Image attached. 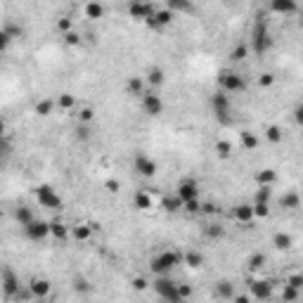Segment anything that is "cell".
I'll return each mask as SVG.
<instances>
[{
	"label": "cell",
	"instance_id": "d4e9b609",
	"mask_svg": "<svg viewBox=\"0 0 303 303\" xmlns=\"http://www.w3.org/2000/svg\"><path fill=\"white\" fill-rule=\"evenodd\" d=\"M277 180V173L273 168H261V171L256 173V183L258 185H265V187H273Z\"/></svg>",
	"mask_w": 303,
	"mask_h": 303
},
{
	"label": "cell",
	"instance_id": "cb8c5ba5",
	"mask_svg": "<svg viewBox=\"0 0 303 303\" xmlns=\"http://www.w3.org/2000/svg\"><path fill=\"white\" fill-rule=\"evenodd\" d=\"M14 218H17V223L22 225V227H27V225H31L36 220V216H33V211H31L28 206H19V209L14 211Z\"/></svg>",
	"mask_w": 303,
	"mask_h": 303
},
{
	"label": "cell",
	"instance_id": "7dc6e473",
	"mask_svg": "<svg viewBox=\"0 0 303 303\" xmlns=\"http://www.w3.org/2000/svg\"><path fill=\"white\" fill-rule=\"evenodd\" d=\"M284 284H291V287H296V289H303V275L301 273H291V275L284 279Z\"/></svg>",
	"mask_w": 303,
	"mask_h": 303
},
{
	"label": "cell",
	"instance_id": "8d00e7d4",
	"mask_svg": "<svg viewBox=\"0 0 303 303\" xmlns=\"http://www.w3.org/2000/svg\"><path fill=\"white\" fill-rule=\"evenodd\" d=\"M263 265H265V253H253V256H249V261H247V268H249L251 273H258Z\"/></svg>",
	"mask_w": 303,
	"mask_h": 303
},
{
	"label": "cell",
	"instance_id": "5bb4252c",
	"mask_svg": "<svg viewBox=\"0 0 303 303\" xmlns=\"http://www.w3.org/2000/svg\"><path fill=\"white\" fill-rule=\"evenodd\" d=\"M142 109H145V114H149V116H159L164 111V102H161V97L154 95V92H145L142 95Z\"/></svg>",
	"mask_w": 303,
	"mask_h": 303
},
{
	"label": "cell",
	"instance_id": "4316f807",
	"mask_svg": "<svg viewBox=\"0 0 303 303\" xmlns=\"http://www.w3.org/2000/svg\"><path fill=\"white\" fill-rule=\"evenodd\" d=\"M216 294H218L220 299H227V301H232V299H235V287H232V282H227V279H220V282L216 284Z\"/></svg>",
	"mask_w": 303,
	"mask_h": 303
},
{
	"label": "cell",
	"instance_id": "680465c9",
	"mask_svg": "<svg viewBox=\"0 0 303 303\" xmlns=\"http://www.w3.org/2000/svg\"><path fill=\"white\" fill-rule=\"evenodd\" d=\"M10 40H12V36H7V33L2 31V33H0V48H2V50H7V45H10Z\"/></svg>",
	"mask_w": 303,
	"mask_h": 303
},
{
	"label": "cell",
	"instance_id": "4dcf8cb0",
	"mask_svg": "<svg viewBox=\"0 0 303 303\" xmlns=\"http://www.w3.org/2000/svg\"><path fill=\"white\" fill-rule=\"evenodd\" d=\"M126 88H128V92H131V95H135V97H142V95H145V81L138 79V76H131Z\"/></svg>",
	"mask_w": 303,
	"mask_h": 303
},
{
	"label": "cell",
	"instance_id": "6da1fadb",
	"mask_svg": "<svg viewBox=\"0 0 303 303\" xmlns=\"http://www.w3.org/2000/svg\"><path fill=\"white\" fill-rule=\"evenodd\" d=\"M270 48H273V38H270L268 24L263 22V17H258V22L253 27V36H251V50L256 55H265Z\"/></svg>",
	"mask_w": 303,
	"mask_h": 303
},
{
	"label": "cell",
	"instance_id": "277c9868",
	"mask_svg": "<svg viewBox=\"0 0 303 303\" xmlns=\"http://www.w3.org/2000/svg\"><path fill=\"white\" fill-rule=\"evenodd\" d=\"M211 107H213V114H216V119L220 121L223 126H230V111H232V107H230V97H227V92L225 90H218L216 95L211 97Z\"/></svg>",
	"mask_w": 303,
	"mask_h": 303
},
{
	"label": "cell",
	"instance_id": "7a4b0ae2",
	"mask_svg": "<svg viewBox=\"0 0 303 303\" xmlns=\"http://www.w3.org/2000/svg\"><path fill=\"white\" fill-rule=\"evenodd\" d=\"M180 261H183V256L178 253V251H161L159 256H154L152 258V273L154 275H168L175 265H180Z\"/></svg>",
	"mask_w": 303,
	"mask_h": 303
},
{
	"label": "cell",
	"instance_id": "836d02e7",
	"mask_svg": "<svg viewBox=\"0 0 303 303\" xmlns=\"http://www.w3.org/2000/svg\"><path fill=\"white\" fill-rule=\"evenodd\" d=\"M53 109H55L53 100H40V102H36V105H33V111H36L38 116H43V119H45V116H50V114H53Z\"/></svg>",
	"mask_w": 303,
	"mask_h": 303
},
{
	"label": "cell",
	"instance_id": "52a82bcc",
	"mask_svg": "<svg viewBox=\"0 0 303 303\" xmlns=\"http://www.w3.org/2000/svg\"><path fill=\"white\" fill-rule=\"evenodd\" d=\"M157 168V161L147 154H135V159H133V171H138V175H142V178H154Z\"/></svg>",
	"mask_w": 303,
	"mask_h": 303
},
{
	"label": "cell",
	"instance_id": "7bdbcfd3",
	"mask_svg": "<svg viewBox=\"0 0 303 303\" xmlns=\"http://www.w3.org/2000/svg\"><path fill=\"white\" fill-rule=\"evenodd\" d=\"M62 38H64V45H69V48H76V45H81L79 31H69V33H62Z\"/></svg>",
	"mask_w": 303,
	"mask_h": 303
},
{
	"label": "cell",
	"instance_id": "c3c4849f",
	"mask_svg": "<svg viewBox=\"0 0 303 303\" xmlns=\"http://www.w3.org/2000/svg\"><path fill=\"white\" fill-rule=\"evenodd\" d=\"M273 83H275V74H270V71H265L258 76V85L261 88H273Z\"/></svg>",
	"mask_w": 303,
	"mask_h": 303
},
{
	"label": "cell",
	"instance_id": "83f0119b",
	"mask_svg": "<svg viewBox=\"0 0 303 303\" xmlns=\"http://www.w3.org/2000/svg\"><path fill=\"white\" fill-rule=\"evenodd\" d=\"M164 81H166V76H164V69H159V66H152V69L147 71V83H149L152 88H159V85H164Z\"/></svg>",
	"mask_w": 303,
	"mask_h": 303
},
{
	"label": "cell",
	"instance_id": "11a10c76",
	"mask_svg": "<svg viewBox=\"0 0 303 303\" xmlns=\"http://www.w3.org/2000/svg\"><path fill=\"white\" fill-rule=\"evenodd\" d=\"M294 121H296V126H301L303 128V102L301 105H296V109H294Z\"/></svg>",
	"mask_w": 303,
	"mask_h": 303
},
{
	"label": "cell",
	"instance_id": "d590c367",
	"mask_svg": "<svg viewBox=\"0 0 303 303\" xmlns=\"http://www.w3.org/2000/svg\"><path fill=\"white\" fill-rule=\"evenodd\" d=\"M183 261L190 265V268H194V270H197V268H201V265H204V256H201L199 251H187V253L183 256Z\"/></svg>",
	"mask_w": 303,
	"mask_h": 303
},
{
	"label": "cell",
	"instance_id": "b9f144b4",
	"mask_svg": "<svg viewBox=\"0 0 303 303\" xmlns=\"http://www.w3.org/2000/svg\"><path fill=\"white\" fill-rule=\"evenodd\" d=\"M270 197H273V190H270V187H265V185H258L253 201H270Z\"/></svg>",
	"mask_w": 303,
	"mask_h": 303
},
{
	"label": "cell",
	"instance_id": "9c48e42d",
	"mask_svg": "<svg viewBox=\"0 0 303 303\" xmlns=\"http://www.w3.org/2000/svg\"><path fill=\"white\" fill-rule=\"evenodd\" d=\"M0 284H2V291H5V296H7V299H14V296H17V291L22 289L19 277L14 275L10 268H2V273H0Z\"/></svg>",
	"mask_w": 303,
	"mask_h": 303
},
{
	"label": "cell",
	"instance_id": "30bf717a",
	"mask_svg": "<svg viewBox=\"0 0 303 303\" xmlns=\"http://www.w3.org/2000/svg\"><path fill=\"white\" fill-rule=\"evenodd\" d=\"M173 19H175V12L166 7V10H157V12H154L152 17H149V19H147L145 24H147L149 28H154V31H161V28L171 27Z\"/></svg>",
	"mask_w": 303,
	"mask_h": 303
},
{
	"label": "cell",
	"instance_id": "8fae6325",
	"mask_svg": "<svg viewBox=\"0 0 303 303\" xmlns=\"http://www.w3.org/2000/svg\"><path fill=\"white\" fill-rule=\"evenodd\" d=\"M232 218L237 220L239 225H244V227H251L253 225V218H256V213H253V204H237L235 209H232Z\"/></svg>",
	"mask_w": 303,
	"mask_h": 303
},
{
	"label": "cell",
	"instance_id": "ac0fdd59",
	"mask_svg": "<svg viewBox=\"0 0 303 303\" xmlns=\"http://www.w3.org/2000/svg\"><path fill=\"white\" fill-rule=\"evenodd\" d=\"M133 206L138 209V211H149V209H154V197L145 192V190H140L135 197H133Z\"/></svg>",
	"mask_w": 303,
	"mask_h": 303
},
{
	"label": "cell",
	"instance_id": "bcb514c9",
	"mask_svg": "<svg viewBox=\"0 0 303 303\" xmlns=\"http://www.w3.org/2000/svg\"><path fill=\"white\" fill-rule=\"evenodd\" d=\"M57 31H59V33H69V31H74V22H71L69 17L57 19Z\"/></svg>",
	"mask_w": 303,
	"mask_h": 303
},
{
	"label": "cell",
	"instance_id": "1f68e13d",
	"mask_svg": "<svg viewBox=\"0 0 303 303\" xmlns=\"http://www.w3.org/2000/svg\"><path fill=\"white\" fill-rule=\"evenodd\" d=\"M161 206L166 209V211H171V213H175V211H183V206H185V201L178 194L175 197H164V201H161Z\"/></svg>",
	"mask_w": 303,
	"mask_h": 303
},
{
	"label": "cell",
	"instance_id": "6f0895ef",
	"mask_svg": "<svg viewBox=\"0 0 303 303\" xmlns=\"http://www.w3.org/2000/svg\"><path fill=\"white\" fill-rule=\"evenodd\" d=\"M201 211L206 213V216H213V213H218V206L211 204V201H206V204H201Z\"/></svg>",
	"mask_w": 303,
	"mask_h": 303
},
{
	"label": "cell",
	"instance_id": "ee69618b",
	"mask_svg": "<svg viewBox=\"0 0 303 303\" xmlns=\"http://www.w3.org/2000/svg\"><path fill=\"white\" fill-rule=\"evenodd\" d=\"M79 121L81 123H92V121H95V109H90V107L79 109Z\"/></svg>",
	"mask_w": 303,
	"mask_h": 303
},
{
	"label": "cell",
	"instance_id": "91938a15",
	"mask_svg": "<svg viewBox=\"0 0 303 303\" xmlns=\"http://www.w3.org/2000/svg\"><path fill=\"white\" fill-rule=\"evenodd\" d=\"M249 299H251V296H247V294H242V296H235L232 301H237V303H249Z\"/></svg>",
	"mask_w": 303,
	"mask_h": 303
},
{
	"label": "cell",
	"instance_id": "603a6c76",
	"mask_svg": "<svg viewBox=\"0 0 303 303\" xmlns=\"http://www.w3.org/2000/svg\"><path fill=\"white\" fill-rule=\"evenodd\" d=\"M291 244H294V239H291V235H287V232H275V235H273V247H275L277 251H289Z\"/></svg>",
	"mask_w": 303,
	"mask_h": 303
},
{
	"label": "cell",
	"instance_id": "2e32d148",
	"mask_svg": "<svg viewBox=\"0 0 303 303\" xmlns=\"http://www.w3.org/2000/svg\"><path fill=\"white\" fill-rule=\"evenodd\" d=\"M28 289L33 291V296L36 299H48V294H50V282L48 279H43V277H33L31 282H28Z\"/></svg>",
	"mask_w": 303,
	"mask_h": 303
},
{
	"label": "cell",
	"instance_id": "e575fe53",
	"mask_svg": "<svg viewBox=\"0 0 303 303\" xmlns=\"http://www.w3.org/2000/svg\"><path fill=\"white\" fill-rule=\"evenodd\" d=\"M213 149H216V157L218 159H230L232 157V142H227V140H218Z\"/></svg>",
	"mask_w": 303,
	"mask_h": 303
},
{
	"label": "cell",
	"instance_id": "60d3db41",
	"mask_svg": "<svg viewBox=\"0 0 303 303\" xmlns=\"http://www.w3.org/2000/svg\"><path fill=\"white\" fill-rule=\"evenodd\" d=\"M76 138L81 142H88L90 140V123H79L76 126Z\"/></svg>",
	"mask_w": 303,
	"mask_h": 303
},
{
	"label": "cell",
	"instance_id": "681fc988",
	"mask_svg": "<svg viewBox=\"0 0 303 303\" xmlns=\"http://www.w3.org/2000/svg\"><path fill=\"white\" fill-rule=\"evenodd\" d=\"M206 235H209L211 239H220L225 235V230L220 227V225H209V227H206Z\"/></svg>",
	"mask_w": 303,
	"mask_h": 303
},
{
	"label": "cell",
	"instance_id": "3957f363",
	"mask_svg": "<svg viewBox=\"0 0 303 303\" xmlns=\"http://www.w3.org/2000/svg\"><path fill=\"white\" fill-rule=\"evenodd\" d=\"M152 287H154V291L159 294V299H164V301H168V303L183 301V299H180V291H178V284H175L168 275H159L157 279L152 282Z\"/></svg>",
	"mask_w": 303,
	"mask_h": 303
},
{
	"label": "cell",
	"instance_id": "f1b7e54d",
	"mask_svg": "<svg viewBox=\"0 0 303 303\" xmlns=\"http://www.w3.org/2000/svg\"><path fill=\"white\" fill-rule=\"evenodd\" d=\"M239 140H242V147L247 149V152H253V149H258V138H256V133H251V131H244L242 135H239Z\"/></svg>",
	"mask_w": 303,
	"mask_h": 303
},
{
	"label": "cell",
	"instance_id": "d6a6232c",
	"mask_svg": "<svg viewBox=\"0 0 303 303\" xmlns=\"http://www.w3.org/2000/svg\"><path fill=\"white\" fill-rule=\"evenodd\" d=\"M265 140L273 142V145H279V142L284 140V133H282L279 126H268V128H265Z\"/></svg>",
	"mask_w": 303,
	"mask_h": 303
},
{
	"label": "cell",
	"instance_id": "d6986e66",
	"mask_svg": "<svg viewBox=\"0 0 303 303\" xmlns=\"http://www.w3.org/2000/svg\"><path fill=\"white\" fill-rule=\"evenodd\" d=\"M83 14L88 17V19H102L105 17V5L100 2V0H88L85 2V7H83Z\"/></svg>",
	"mask_w": 303,
	"mask_h": 303
},
{
	"label": "cell",
	"instance_id": "f6af8a7d",
	"mask_svg": "<svg viewBox=\"0 0 303 303\" xmlns=\"http://www.w3.org/2000/svg\"><path fill=\"white\" fill-rule=\"evenodd\" d=\"M2 31L7 33V36H12V38H22V27H17V24H12V22H5V27H2Z\"/></svg>",
	"mask_w": 303,
	"mask_h": 303
},
{
	"label": "cell",
	"instance_id": "db71d44e",
	"mask_svg": "<svg viewBox=\"0 0 303 303\" xmlns=\"http://www.w3.org/2000/svg\"><path fill=\"white\" fill-rule=\"evenodd\" d=\"M74 287H76L79 291H83V294H85V291H90V284H88L83 277H74Z\"/></svg>",
	"mask_w": 303,
	"mask_h": 303
},
{
	"label": "cell",
	"instance_id": "816d5d0a",
	"mask_svg": "<svg viewBox=\"0 0 303 303\" xmlns=\"http://www.w3.org/2000/svg\"><path fill=\"white\" fill-rule=\"evenodd\" d=\"M131 284H133V289H135V291H145L147 287H149V282H147L145 277H133Z\"/></svg>",
	"mask_w": 303,
	"mask_h": 303
},
{
	"label": "cell",
	"instance_id": "ba28073f",
	"mask_svg": "<svg viewBox=\"0 0 303 303\" xmlns=\"http://www.w3.org/2000/svg\"><path fill=\"white\" fill-rule=\"evenodd\" d=\"M154 12H157L154 5L147 2V0H131L128 2V14H131L133 19H138V22H147Z\"/></svg>",
	"mask_w": 303,
	"mask_h": 303
},
{
	"label": "cell",
	"instance_id": "4fadbf2b",
	"mask_svg": "<svg viewBox=\"0 0 303 303\" xmlns=\"http://www.w3.org/2000/svg\"><path fill=\"white\" fill-rule=\"evenodd\" d=\"M249 289L251 296L258 299V301H268L273 296V284L268 279H253V282H249Z\"/></svg>",
	"mask_w": 303,
	"mask_h": 303
},
{
	"label": "cell",
	"instance_id": "74e56055",
	"mask_svg": "<svg viewBox=\"0 0 303 303\" xmlns=\"http://www.w3.org/2000/svg\"><path fill=\"white\" fill-rule=\"evenodd\" d=\"M247 55H249V45L247 43H239V45H235V50L230 53V59L232 62H244Z\"/></svg>",
	"mask_w": 303,
	"mask_h": 303
},
{
	"label": "cell",
	"instance_id": "484cf974",
	"mask_svg": "<svg viewBox=\"0 0 303 303\" xmlns=\"http://www.w3.org/2000/svg\"><path fill=\"white\" fill-rule=\"evenodd\" d=\"M166 7L173 12H194L192 0H166Z\"/></svg>",
	"mask_w": 303,
	"mask_h": 303
},
{
	"label": "cell",
	"instance_id": "7c38bea8",
	"mask_svg": "<svg viewBox=\"0 0 303 303\" xmlns=\"http://www.w3.org/2000/svg\"><path fill=\"white\" fill-rule=\"evenodd\" d=\"M24 232H27L28 239L40 242V239L50 237V223H45V220H33L31 225H27V227H24Z\"/></svg>",
	"mask_w": 303,
	"mask_h": 303
},
{
	"label": "cell",
	"instance_id": "e0dca14e",
	"mask_svg": "<svg viewBox=\"0 0 303 303\" xmlns=\"http://www.w3.org/2000/svg\"><path fill=\"white\" fill-rule=\"evenodd\" d=\"M97 230V225H88V223H79L71 227V237L76 242H88L92 237V232Z\"/></svg>",
	"mask_w": 303,
	"mask_h": 303
},
{
	"label": "cell",
	"instance_id": "5b68a950",
	"mask_svg": "<svg viewBox=\"0 0 303 303\" xmlns=\"http://www.w3.org/2000/svg\"><path fill=\"white\" fill-rule=\"evenodd\" d=\"M33 194H36V199H38V204L43 209H53V211L62 209V197L55 192L50 185H38V187L33 190Z\"/></svg>",
	"mask_w": 303,
	"mask_h": 303
},
{
	"label": "cell",
	"instance_id": "ffe728a7",
	"mask_svg": "<svg viewBox=\"0 0 303 303\" xmlns=\"http://www.w3.org/2000/svg\"><path fill=\"white\" fill-rule=\"evenodd\" d=\"M270 7L279 14H294L299 12V2L296 0H270Z\"/></svg>",
	"mask_w": 303,
	"mask_h": 303
},
{
	"label": "cell",
	"instance_id": "f5cc1de1",
	"mask_svg": "<svg viewBox=\"0 0 303 303\" xmlns=\"http://www.w3.org/2000/svg\"><path fill=\"white\" fill-rule=\"evenodd\" d=\"M105 190L109 192V194H119V192H121V183H119V180H107Z\"/></svg>",
	"mask_w": 303,
	"mask_h": 303
},
{
	"label": "cell",
	"instance_id": "f546056e",
	"mask_svg": "<svg viewBox=\"0 0 303 303\" xmlns=\"http://www.w3.org/2000/svg\"><path fill=\"white\" fill-rule=\"evenodd\" d=\"M57 107H59L62 111H74V109H76V97H74L71 92H62V95L57 97Z\"/></svg>",
	"mask_w": 303,
	"mask_h": 303
},
{
	"label": "cell",
	"instance_id": "f907efd6",
	"mask_svg": "<svg viewBox=\"0 0 303 303\" xmlns=\"http://www.w3.org/2000/svg\"><path fill=\"white\" fill-rule=\"evenodd\" d=\"M183 211H187V213H199V211H201V204H199V199H190V201H185Z\"/></svg>",
	"mask_w": 303,
	"mask_h": 303
},
{
	"label": "cell",
	"instance_id": "8992f818",
	"mask_svg": "<svg viewBox=\"0 0 303 303\" xmlns=\"http://www.w3.org/2000/svg\"><path fill=\"white\" fill-rule=\"evenodd\" d=\"M218 85H220V90H225L227 95H230V92H239V90L247 88L244 79H242L239 74H235V71H220V74H218Z\"/></svg>",
	"mask_w": 303,
	"mask_h": 303
},
{
	"label": "cell",
	"instance_id": "9f6ffc18",
	"mask_svg": "<svg viewBox=\"0 0 303 303\" xmlns=\"http://www.w3.org/2000/svg\"><path fill=\"white\" fill-rule=\"evenodd\" d=\"M178 291H180V299H190V296H192V287H190V284H178Z\"/></svg>",
	"mask_w": 303,
	"mask_h": 303
},
{
	"label": "cell",
	"instance_id": "f35d334b",
	"mask_svg": "<svg viewBox=\"0 0 303 303\" xmlns=\"http://www.w3.org/2000/svg\"><path fill=\"white\" fill-rule=\"evenodd\" d=\"M253 213H256V218H268L270 216V201H253Z\"/></svg>",
	"mask_w": 303,
	"mask_h": 303
},
{
	"label": "cell",
	"instance_id": "ab89813d",
	"mask_svg": "<svg viewBox=\"0 0 303 303\" xmlns=\"http://www.w3.org/2000/svg\"><path fill=\"white\" fill-rule=\"evenodd\" d=\"M299 296H301V289H296V287H291V284H284V289H282V301H299Z\"/></svg>",
	"mask_w": 303,
	"mask_h": 303
},
{
	"label": "cell",
	"instance_id": "7402d4cb",
	"mask_svg": "<svg viewBox=\"0 0 303 303\" xmlns=\"http://www.w3.org/2000/svg\"><path fill=\"white\" fill-rule=\"evenodd\" d=\"M279 206H282L284 211H296V209L301 206V197H299V192H284V197L279 199Z\"/></svg>",
	"mask_w": 303,
	"mask_h": 303
},
{
	"label": "cell",
	"instance_id": "44dd1931",
	"mask_svg": "<svg viewBox=\"0 0 303 303\" xmlns=\"http://www.w3.org/2000/svg\"><path fill=\"white\" fill-rule=\"evenodd\" d=\"M50 237L64 242L66 237H71V227H69V225H64L62 220H53V223H50Z\"/></svg>",
	"mask_w": 303,
	"mask_h": 303
},
{
	"label": "cell",
	"instance_id": "9a60e30c",
	"mask_svg": "<svg viewBox=\"0 0 303 303\" xmlns=\"http://www.w3.org/2000/svg\"><path fill=\"white\" fill-rule=\"evenodd\" d=\"M175 194L183 199V201H190V199H199V187H197V183H194L192 178H185V180H180L178 190H175Z\"/></svg>",
	"mask_w": 303,
	"mask_h": 303
}]
</instances>
